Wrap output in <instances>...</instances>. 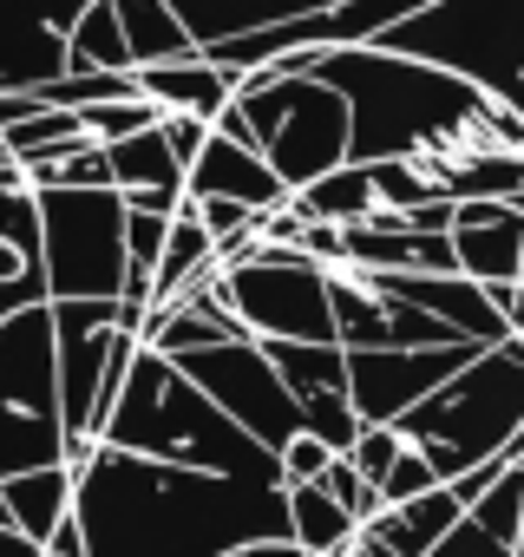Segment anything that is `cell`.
Segmentation results:
<instances>
[{
    "instance_id": "6da1fadb",
    "label": "cell",
    "mask_w": 524,
    "mask_h": 557,
    "mask_svg": "<svg viewBox=\"0 0 524 557\" xmlns=\"http://www.w3.org/2000/svg\"><path fill=\"white\" fill-rule=\"evenodd\" d=\"M73 524L86 557H223L255 537H289L276 485L177 472L112 446H92L73 472Z\"/></svg>"
},
{
    "instance_id": "7a4b0ae2",
    "label": "cell",
    "mask_w": 524,
    "mask_h": 557,
    "mask_svg": "<svg viewBox=\"0 0 524 557\" xmlns=\"http://www.w3.org/2000/svg\"><path fill=\"white\" fill-rule=\"evenodd\" d=\"M315 86H328L348 112V164H387V158H420L446 145H478L504 151L491 138V99L472 86L426 73L394 53H322L309 66Z\"/></svg>"
},
{
    "instance_id": "3957f363",
    "label": "cell",
    "mask_w": 524,
    "mask_h": 557,
    "mask_svg": "<svg viewBox=\"0 0 524 557\" xmlns=\"http://www.w3.org/2000/svg\"><path fill=\"white\" fill-rule=\"evenodd\" d=\"M99 446L132 453V459H158V466H177V472H210V479H242V485H276L283 492L276 459L255 453L190 381L171 374V361H158L145 348H138V361L118 387L112 420L99 426Z\"/></svg>"
},
{
    "instance_id": "277c9868",
    "label": "cell",
    "mask_w": 524,
    "mask_h": 557,
    "mask_svg": "<svg viewBox=\"0 0 524 557\" xmlns=\"http://www.w3.org/2000/svg\"><path fill=\"white\" fill-rule=\"evenodd\" d=\"M517 381H524V342L485 348L472 368H459L446 387H433L420 407H407L394 420L400 446H413L439 485H452L459 472L498 459L517 446Z\"/></svg>"
},
{
    "instance_id": "5b68a950",
    "label": "cell",
    "mask_w": 524,
    "mask_h": 557,
    "mask_svg": "<svg viewBox=\"0 0 524 557\" xmlns=\"http://www.w3.org/2000/svg\"><path fill=\"white\" fill-rule=\"evenodd\" d=\"M367 53L413 60L426 73H446L472 86L491 106H517V14L485 0H420L394 27L374 34Z\"/></svg>"
},
{
    "instance_id": "8992f818",
    "label": "cell",
    "mask_w": 524,
    "mask_h": 557,
    "mask_svg": "<svg viewBox=\"0 0 524 557\" xmlns=\"http://www.w3.org/2000/svg\"><path fill=\"white\" fill-rule=\"evenodd\" d=\"M255 138V158L270 164V177L296 197L315 177L348 164V112L328 86L315 79H276V73H249L229 99Z\"/></svg>"
},
{
    "instance_id": "52a82bcc",
    "label": "cell",
    "mask_w": 524,
    "mask_h": 557,
    "mask_svg": "<svg viewBox=\"0 0 524 557\" xmlns=\"http://www.w3.org/2000/svg\"><path fill=\"white\" fill-rule=\"evenodd\" d=\"M40 210V283L47 302H118L125 283V203L112 190H47Z\"/></svg>"
},
{
    "instance_id": "ba28073f",
    "label": "cell",
    "mask_w": 524,
    "mask_h": 557,
    "mask_svg": "<svg viewBox=\"0 0 524 557\" xmlns=\"http://www.w3.org/2000/svg\"><path fill=\"white\" fill-rule=\"evenodd\" d=\"M171 374L177 381H190L255 453H283L296 433H302V413H296V400L283 394V381H276V368L262 361V348L255 342H223V348H197V355H177L171 361Z\"/></svg>"
},
{
    "instance_id": "9c48e42d",
    "label": "cell",
    "mask_w": 524,
    "mask_h": 557,
    "mask_svg": "<svg viewBox=\"0 0 524 557\" xmlns=\"http://www.w3.org/2000/svg\"><path fill=\"white\" fill-rule=\"evenodd\" d=\"M485 348H433V355H394V348H374V355H341V394L354 407L361 426H394L407 407H420L433 387H446L459 368H472Z\"/></svg>"
},
{
    "instance_id": "30bf717a",
    "label": "cell",
    "mask_w": 524,
    "mask_h": 557,
    "mask_svg": "<svg viewBox=\"0 0 524 557\" xmlns=\"http://www.w3.org/2000/svg\"><path fill=\"white\" fill-rule=\"evenodd\" d=\"M53 322V387L66 440H86V407L105 368V342L118 335V302H47Z\"/></svg>"
},
{
    "instance_id": "8fae6325",
    "label": "cell",
    "mask_w": 524,
    "mask_h": 557,
    "mask_svg": "<svg viewBox=\"0 0 524 557\" xmlns=\"http://www.w3.org/2000/svg\"><path fill=\"white\" fill-rule=\"evenodd\" d=\"M73 14H79V0H66V8H14V0H0V99L40 92L66 73Z\"/></svg>"
},
{
    "instance_id": "7c38bea8",
    "label": "cell",
    "mask_w": 524,
    "mask_h": 557,
    "mask_svg": "<svg viewBox=\"0 0 524 557\" xmlns=\"http://www.w3.org/2000/svg\"><path fill=\"white\" fill-rule=\"evenodd\" d=\"M0 413L27 420H60V387H53V322L47 302L0 322Z\"/></svg>"
},
{
    "instance_id": "4fadbf2b",
    "label": "cell",
    "mask_w": 524,
    "mask_h": 557,
    "mask_svg": "<svg viewBox=\"0 0 524 557\" xmlns=\"http://www.w3.org/2000/svg\"><path fill=\"white\" fill-rule=\"evenodd\" d=\"M184 203H242L249 216H270V210L289 203V190L270 177V164L255 151H236V145L210 138L197 151V164L184 171Z\"/></svg>"
},
{
    "instance_id": "5bb4252c",
    "label": "cell",
    "mask_w": 524,
    "mask_h": 557,
    "mask_svg": "<svg viewBox=\"0 0 524 557\" xmlns=\"http://www.w3.org/2000/svg\"><path fill=\"white\" fill-rule=\"evenodd\" d=\"M132 86H138V99H145L151 112H184V119H203V125H210V119L236 99L242 79H229V73H216V66H203V60H177V66L132 73Z\"/></svg>"
},
{
    "instance_id": "9a60e30c",
    "label": "cell",
    "mask_w": 524,
    "mask_h": 557,
    "mask_svg": "<svg viewBox=\"0 0 524 557\" xmlns=\"http://www.w3.org/2000/svg\"><path fill=\"white\" fill-rule=\"evenodd\" d=\"M446 243H452V269L465 275V283H478V289L517 283L524 275V210H504L491 223H465Z\"/></svg>"
},
{
    "instance_id": "2e32d148",
    "label": "cell",
    "mask_w": 524,
    "mask_h": 557,
    "mask_svg": "<svg viewBox=\"0 0 524 557\" xmlns=\"http://www.w3.org/2000/svg\"><path fill=\"white\" fill-rule=\"evenodd\" d=\"M0 505H8L14 537H27L34 550L73 518V472L47 466V472H21V479H0Z\"/></svg>"
},
{
    "instance_id": "e0dca14e",
    "label": "cell",
    "mask_w": 524,
    "mask_h": 557,
    "mask_svg": "<svg viewBox=\"0 0 524 557\" xmlns=\"http://www.w3.org/2000/svg\"><path fill=\"white\" fill-rule=\"evenodd\" d=\"M112 21H118V40H125V66L132 73L197 60L190 34L177 27V14L164 8V0H112Z\"/></svg>"
},
{
    "instance_id": "ac0fdd59",
    "label": "cell",
    "mask_w": 524,
    "mask_h": 557,
    "mask_svg": "<svg viewBox=\"0 0 524 557\" xmlns=\"http://www.w3.org/2000/svg\"><path fill=\"white\" fill-rule=\"evenodd\" d=\"M465 511L452 505V492L446 485H433V492H420V498H407V505H387L374 524H361L380 550H394V557H426L452 524H459Z\"/></svg>"
},
{
    "instance_id": "d6986e66",
    "label": "cell",
    "mask_w": 524,
    "mask_h": 557,
    "mask_svg": "<svg viewBox=\"0 0 524 557\" xmlns=\"http://www.w3.org/2000/svg\"><path fill=\"white\" fill-rule=\"evenodd\" d=\"M283 524L302 557H341L354 544V518L322 492V485H289L283 492Z\"/></svg>"
},
{
    "instance_id": "ffe728a7",
    "label": "cell",
    "mask_w": 524,
    "mask_h": 557,
    "mask_svg": "<svg viewBox=\"0 0 524 557\" xmlns=\"http://www.w3.org/2000/svg\"><path fill=\"white\" fill-rule=\"evenodd\" d=\"M289 216L296 223H328V230H354L374 216V190H367V171L361 164H341L328 177H315L309 190L289 197Z\"/></svg>"
},
{
    "instance_id": "44dd1931",
    "label": "cell",
    "mask_w": 524,
    "mask_h": 557,
    "mask_svg": "<svg viewBox=\"0 0 524 557\" xmlns=\"http://www.w3.org/2000/svg\"><path fill=\"white\" fill-rule=\"evenodd\" d=\"M105 177H112V197H145V190H184V171L171 164L158 125L151 132H132L118 145H105Z\"/></svg>"
},
{
    "instance_id": "7402d4cb",
    "label": "cell",
    "mask_w": 524,
    "mask_h": 557,
    "mask_svg": "<svg viewBox=\"0 0 524 557\" xmlns=\"http://www.w3.org/2000/svg\"><path fill=\"white\" fill-rule=\"evenodd\" d=\"M262 361L276 368V381L296 407L315 394H341V348L335 342H262Z\"/></svg>"
},
{
    "instance_id": "603a6c76",
    "label": "cell",
    "mask_w": 524,
    "mask_h": 557,
    "mask_svg": "<svg viewBox=\"0 0 524 557\" xmlns=\"http://www.w3.org/2000/svg\"><path fill=\"white\" fill-rule=\"evenodd\" d=\"M66 73H79V79L86 73H105V79L132 73L118 21H112V0H86V8L73 14V27H66Z\"/></svg>"
},
{
    "instance_id": "cb8c5ba5",
    "label": "cell",
    "mask_w": 524,
    "mask_h": 557,
    "mask_svg": "<svg viewBox=\"0 0 524 557\" xmlns=\"http://www.w3.org/2000/svg\"><path fill=\"white\" fill-rule=\"evenodd\" d=\"M465 524H472L478 537L504 544V550H524V472H504V479L465 511Z\"/></svg>"
},
{
    "instance_id": "d4e9b609",
    "label": "cell",
    "mask_w": 524,
    "mask_h": 557,
    "mask_svg": "<svg viewBox=\"0 0 524 557\" xmlns=\"http://www.w3.org/2000/svg\"><path fill=\"white\" fill-rule=\"evenodd\" d=\"M296 413H302V433H309L328 459H348V446H354V433H361L348 394H315V400H302Z\"/></svg>"
},
{
    "instance_id": "484cf974",
    "label": "cell",
    "mask_w": 524,
    "mask_h": 557,
    "mask_svg": "<svg viewBox=\"0 0 524 557\" xmlns=\"http://www.w3.org/2000/svg\"><path fill=\"white\" fill-rule=\"evenodd\" d=\"M394 459H400V433H394V426H361V433H354V446H348L354 479H361V485H374V492H380V479L394 472Z\"/></svg>"
},
{
    "instance_id": "4316f807",
    "label": "cell",
    "mask_w": 524,
    "mask_h": 557,
    "mask_svg": "<svg viewBox=\"0 0 524 557\" xmlns=\"http://www.w3.org/2000/svg\"><path fill=\"white\" fill-rule=\"evenodd\" d=\"M439 479H433V466L413 453V446H400V459H394V472L380 479V511L387 505H407V498H420V492H433Z\"/></svg>"
},
{
    "instance_id": "83f0119b",
    "label": "cell",
    "mask_w": 524,
    "mask_h": 557,
    "mask_svg": "<svg viewBox=\"0 0 524 557\" xmlns=\"http://www.w3.org/2000/svg\"><path fill=\"white\" fill-rule=\"evenodd\" d=\"M158 138H164L171 164H177V171H190V164H197V151L210 145V125H203V119H184V112H158Z\"/></svg>"
},
{
    "instance_id": "f1b7e54d",
    "label": "cell",
    "mask_w": 524,
    "mask_h": 557,
    "mask_svg": "<svg viewBox=\"0 0 524 557\" xmlns=\"http://www.w3.org/2000/svg\"><path fill=\"white\" fill-rule=\"evenodd\" d=\"M426 557H524V550H504V544L478 537V531H472V524L459 518V524H452V531H446V537H439V544L426 550Z\"/></svg>"
},
{
    "instance_id": "f546056e",
    "label": "cell",
    "mask_w": 524,
    "mask_h": 557,
    "mask_svg": "<svg viewBox=\"0 0 524 557\" xmlns=\"http://www.w3.org/2000/svg\"><path fill=\"white\" fill-rule=\"evenodd\" d=\"M40 302H47L40 269H21V275H8V283H0V322H14L21 309H40Z\"/></svg>"
},
{
    "instance_id": "4dcf8cb0",
    "label": "cell",
    "mask_w": 524,
    "mask_h": 557,
    "mask_svg": "<svg viewBox=\"0 0 524 557\" xmlns=\"http://www.w3.org/2000/svg\"><path fill=\"white\" fill-rule=\"evenodd\" d=\"M223 557H302L289 537H255V544H236V550H223Z\"/></svg>"
},
{
    "instance_id": "1f68e13d",
    "label": "cell",
    "mask_w": 524,
    "mask_h": 557,
    "mask_svg": "<svg viewBox=\"0 0 524 557\" xmlns=\"http://www.w3.org/2000/svg\"><path fill=\"white\" fill-rule=\"evenodd\" d=\"M0 557H40L27 537H14V531H0Z\"/></svg>"
},
{
    "instance_id": "d6a6232c",
    "label": "cell",
    "mask_w": 524,
    "mask_h": 557,
    "mask_svg": "<svg viewBox=\"0 0 524 557\" xmlns=\"http://www.w3.org/2000/svg\"><path fill=\"white\" fill-rule=\"evenodd\" d=\"M8 275H21V262H14L8 249H0V283H8Z\"/></svg>"
}]
</instances>
